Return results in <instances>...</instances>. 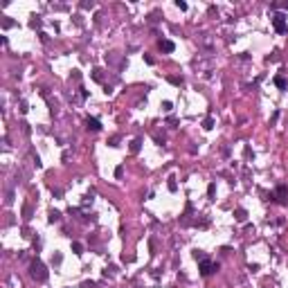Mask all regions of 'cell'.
Returning <instances> with one entry per match:
<instances>
[{
    "label": "cell",
    "mask_w": 288,
    "mask_h": 288,
    "mask_svg": "<svg viewBox=\"0 0 288 288\" xmlns=\"http://www.w3.org/2000/svg\"><path fill=\"white\" fill-rule=\"evenodd\" d=\"M137 149H140V140H135V142L131 144V151H137Z\"/></svg>",
    "instance_id": "obj_8"
},
{
    "label": "cell",
    "mask_w": 288,
    "mask_h": 288,
    "mask_svg": "<svg viewBox=\"0 0 288 288\" xmlns=\"http://www.w3.org/2000/svg\"><path fill=\"white\" fill-rule=\"evenodd\" d=\"M32 275H34V277H38V279H41V281L45 279V272H43V266L38 263V261H36V263L32 266Z\"/></svg>",
    "instance_id": "obj_1"
},
{
    "label": "cell",
    "mask_w": 288,
    "mask_h": 288,
    "mask_svg": "<svg viewBox=\"0 0 288 288\" xmlns=\"http://www.w3.org/2000/svg\"><path fill=\"white\" fill-rule=\"evenodd\" d=\"M212 270H214V266L209 263V261H203V266H200V272H203V275H209Z\"/></svg>",
    "instance_id": "obj_3"
},
{
    "label": "cell",
    "mask_w": 288,
    "mask_h": 288,
    "mask_svg": "<svg viewBox=\"0 0 288 288\" xmlns=\"http://www.w3.org/2000/svg\"><path fill=\"white\" fill-rule=\"evenodd\" d=\"M275 27H277V32H286V23H284V16H277V18H275Z\"/></svg>",
    "instance_id": "obj_2"
},
{
    "label": "cell",
    "mask_w": 288,
    "mask_h": 288,
    "mask_svg": "<svg viewBox=\"0 0 288 288\" xmlns=\"http://www.w3.org/2000/svg\"><path fill=\"white\" fill-rule=\"evenodd\" d=\"M160 47H162L165 52H174V43H171V41H162V43H160Z\"/></svg>",
    "instance_id": "obj_4"
},
{
    "label": "cell",
    "mask_w": 288,
    "mask_h": 288,
    "mask_svg": "<svg viewBox=\"0 0 288 288\" xmlns=\"http://www.w3.org/2000/svg\"><path fill=\"white\" fill-rule=\"evenodd\" d=\"M277 194H279V196H281V198H279V200H281V203H286V187H279V189H277Z\"/></svg>",
    "instance_id": "obj_6"
},
{
    "label": "cell",
    "mask_w": 288,
    "mask_h": 288,
    "mask_svg": "<svg viewBox=\"0 0 288 288\" xmlns=\"http://www.w3.org/2000/svg\"><path fill=\"white\" fill-rule=\"evenodd\" d=\"M88 128H92V131H99V128H101L99 119H88Z\"/></svg>",
    "instance_id": "obj_5"
},
{
    "label": "cell",
    "mask_w": 288,
    "mask_h": 288,
    "mask_svg": "<svg viewBox=\"0 0 288 288\" xmlns=\"http://www.w3.org/2000/svg\"><path fill=\"white\" fill-rule=\"evenodd\" d=\"M277 86H279V88H286V79H281V77H277Z\"/></svg>",
    "instance_id": "obj_7"
}]
</instances>
